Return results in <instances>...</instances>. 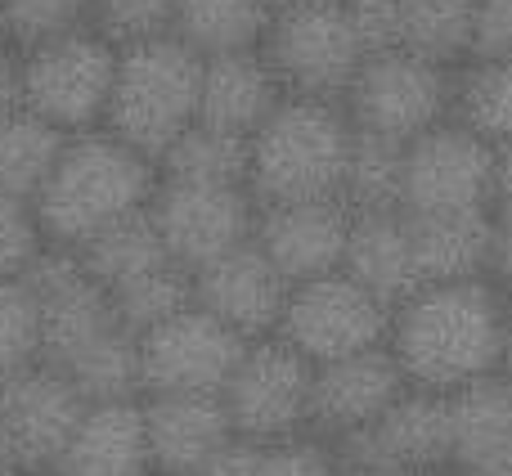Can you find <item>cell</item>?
I'll list each match as a JSON object with an SVG mask.
<instances>
[{"label":"cell","instance_id":"obj_17","mask_svg":"<svg viewBox=\"0 0 512 476\" xmlns=\"http://www.w3.org/2000/svg\"><path fill=\"white\" fill-rule=\"evenodd\" d=\"M256 247L274 261L288 283H306L342 270L351 207L342 198H310V203H265L256 207Z\"/></svg>","mask_w":512,"mask_h":476},{"label":"cell","instance_id":"obj_15","mask_svg":"<svg viewBox=\"0 0 512 476\" xmlns=\"http://www.w3.org/2000/svg\"><path fill=\"white\" fill-rule=\"evenodd\" d=\"M90 400L54 364H32L0 387V423L14 445V463L27 476H41L59 463Z\"/></svg>","mask_w":512,"mask_h":476},{"label":"cell","instance_id":"obj_45","mask_svg":"<svg viewBox=\"0 0 512 476\" xmlns=\"http://www.w3.org/2000/svg\"><path fill=\"white\" fill-rule=\"evenodd\" d=\"M18 463H14V445H9V432H5V423H0V472H14ZM23 472V468H18Z\"/></svg>","mask_w":512,"mask_h":476},{"label":"cell","instance_id":"obj_44","mask_svg":"<svg viewBox=\"0 0 512 476\" xmlns=\"http://www.w3.org/2000/svg\"><path fill=\"white\" fill-rule=\"evenodd\" d=\"M490 207H512V140L495 144V203Z\"/></svg>","mask_w":512,"mask_h":476},{"label":"cell","instance_id":"obj_49","mask_svg":"<svg viewBox=\"0 0 512 476\" xmlns=\"http://www.w3.org/2000/svg\"><path fill=\"white\" fill-rule=\"evenodd\" d=\"M0 476H27V472H18V468H14V472H0Z\"/></svg>","mask_w":512,"mask_h":476},{"label":"cell","instance_id":"obj_14","mask_svg":"<svg viewBox=\"0 0 512 476\" xmlns=\"http://www.w3.org/2000/svg\"><path fill=\"white\" fill-rule=\"evenodd\" d=\"M248 337L194 306L167 315L140 333V396L158 391H221L234 373Z\"/></svg>","mask_w":512,"mask_h":476},{"label":"cell","instance_id":"obj_43","mask_svg":"<svg viewBox=\"0 0 512 476\" xmlns=\"http://www.w3.org/2000/svg\"><path fill=\"white\" fill-rule=\"evenodd\" d=\"M27 95H23V50L18 45H5L0 50V117L23 113Z\"/></svg>","mask_w":512,"mask_h":476},{"label":"cell","instance_id":"obj_39","mask_svg":"<svg viewBox=\"0 0 512 476\" xmlns=\"http://www.w3.org/2000/svg\"><path fill=\"white\" fill-rule=\"evenodd\" d=\"M364 54L400 50V0H342Z\"/></svg>","mask_w":512,"mask_h":476},{"label":"cell","instance_id":"obj_22","mask_svg":"<svg viewBox=\"0 0 512 476\" xmlns=\"http://www.w3.org/2000/svg\"><path fill=\"white\" fill-rule=\"evenodd\" d=\"M283 86L270 72L261 50H234L203 59V86H198V122L252 140L256 126L279 108Z\"/></svg>","mask_w":512,"mask_h":476},{"label":"cell","instance_id":"obj_46","mask_svg":"<svg viewBox=\"0 0 512 476\" xmlns=\"http://www.w3.org/2000/svg\"><path fill=\"white\" fill-rule=\"evenodd\" d=\"M499 373L512 378V310H508V328H504V360H499Z\"/></svg>","mask_w":512,"mask_h":476},{"label":"cell","instance_id":"obj_34","mask_svg":"<svg viewBox=\"0 0 512 476\" xmlns=\"http://www.w3.org/2000/svg\"><path fill=\"white\" fill-rule=\"evenodd\" d=\"M41 364V306L27 279H0V387Z\"/></svg>","mask_w":512,"mask_h":476},{"label":"cell","instance_id":"obj_8","mask_svg":"<svg viewBox=\"0 0 512 476\" xmlns=\"http://www.w3.org/2000/svg\"><path fill=\"white\" fill-rule=\"evenodd\" d=\"M337 476H445L450 396L409 387L382 418L328 441Z\"/></svg>","mask_w":512,"mask_h":476},{"label":"cell","instance_id":"obj_23","mask_svg":"<svg viewBox=\"0 0 512 476\" xmlns=\"http://www.w3.org/2000/svg\"><path fill=\"white\" fill-rule=\"evenodd\" d=\"M342 270L360 288H369L387 310L414 297L423 288V279H418L414 247H409L405 212H351Z\"/></svg>","mask_w":512,"mask_h":476},{"label":"cell","instance_id":"obj_19","mask_svg":"<svg viewBox=\"0 0 512 476\" xmlns=\"http://www.w3.org/2000/svg\"><path fill=\"white\" fill-rule=\"evenodd\" d=\"M149 459L162 476H198L207 459L234 441V423L221 391H158L140 396Z\"/></svg>","mask_w":512,"mask_h":476},{"label":"cell","instance_id":"obj_38","mask_svg":"<svg viewBox=\"0 0 512 476\" xmlns=\"http://www.w3.org/2000/svg\"><path fill=\"white\" fill-rule=\"evenodd\" d=\"M256 476H337V463H333L328 441L301 432V436H288V441L261 445Z\"/></svg>","mask_w":512,"mask_h":476},{"label":"cell","instance_id":"obj_26","mask_svg":"<svg viewBox=\"0 0 512 476\" xmlns=\"http://www.w3.org/2000/svg\"><path fill=\"white\" fill-rule=\"evenodd\" d=\"M72 252L81 256V265H86L90 279L104 283L108 292L126 288L131 279H140V274H149V270H158V265L171 261L167 243L158 238V225L149 221V207L122 216L117 225L99 230L81 247H72Z\"/></svg>","mask_w":512,"mask_h":476},{"label":"cell","instance_id":"obj_37","mask_svg":"<svg viewBox=\"0 0 512 476\" xmlns=\"http://www.w3.org/2000/svg\"><path fill=\"white\" fill-rule=\"evenodd\" d=\"M41 247H45V234L36 225L32 203H23L14 194H0V279H18L36 261Z\"/></svg>","mask_w":512,"mask_h":476},{"label":"cell","instance_id":"obj_31","mask_svg":"<svg viewBox=\"0 0 512 476\" xmlns=\"http://www.w3.org/2000/svg\"><path fill=\"white\" fill-rule=\"evenodd\" d=\"M477 0H400V50L423 54L441 68L468 63Z\"/></svg>","mask_w":512,"mask_h":476},{"label":"cell","instance_id":"obj_11","mask_svg":"<svg viewBox=\"0 0 512 476\" xmlns=\"http://www.w3.org/2000/svg\"><path fill=\"white\" fill-rule=\"evenodd\" d=\"M495 203V144L463 122L427 126L405 144L400 212H481Z\"/></svg>","mask_w":512,"mask_h":476},{"label":"cell","instance_id":"obj_18","mask_svg":"<svg viewBox=\"0 0 512 476\" xmlns=\"http://www.w3.org/2000/svg\"><path fill=\"white\" fill-rule=\"evenodd\" d=\"M288 292L292 283L274 270V261L256 247V238L216 256L203 270H194V301L203 310H212L221 324H230L239 337H248V342L252 337H270L279 328Z\"/></svg>","mask_w":512,"mask_h":476},{"label":"cell","instance_id":"obj_51","mask_svg":"<svg viewBox=\"0 0 512 476\" xmlns=\"http://www.w3.org/2000/svg\"><path fill=\"white\" fill-rule=\"evenodd\" d=\"M153 476H162V472H153Z\"/></svg>","mask_w":512,"mask_h":476},{"label":"cell","instance_id":"obj_28","mask_svg":"<svg viewBox=\"0 0 512 476\" xmlns=\"http://www.w3.org/2000/svg\"><path fill=\"white\" fill-rule=\"evenodd\" d=\"M450 117L490 144L512 140V59H468L454 68Z\"/></svg>","mask_w":512,"mask_h":476},{"label":"cell","instance_id":"obj_35","mask_svg":"<svg viewBox=\"0 0 512 476\" xmlns=\"http://www.w3.org/2000/svg\"><path fill=\"white\" fill-rule=\"evenodd\" d=\"M171 23H176V0H90V27L117 50L167 36Z\"/></svg>","mask_w":512,"mask_h":476},{"label":"cell","instance_id":"obj_48","mask_svg":"<svg viewBox=\"0 0 512 476\" xmlns=\"http://www.w3.org/2000/svg\"><path fill=\"white\" fill-rule=\"evenodd\" d=\"M5 45H14V41H9V27H5V14H0V50H5Z\"/></svg>","mask_w":512,"mask_h":476},{"label":"cell","instance_id":"obj_24","mask_svg":"<svg viewBox=\"0 0 512 476\" xmlns=\"http://www.w3.org/2000/svg\"><path fill=\"white\" fill-rule=\"evenodd\" d=\"M405 230L423 283L486 274L490 207H481V212H405Z\"/></svg>","mask_w":512,"mask_h":476},{"label":"cell","instance_id":"obj_6","mask_svg":"<svg viewBox=\"0 0 512 476\" xmlns=\"http://www.w3.org/2000/svg\"><path fill=\"white\" fill-rule=\"evenodd\" d=\"M261 54L279 77L283 95L333 99L342 104L364 45L346 18L342 0H315V5H283L265 27Z\"/></svg>","mask_w":512,"mask_h":476},{"label":"cell","instance_id":"obj_50","mask_svg":"<svg viewBox=\"0 0 512 476\" xmlns=\"http://www.w3.org/2000/svg\"><path fill=\"white\" fill-rule=\"evenodd\" d=\"M41 476H54V472H41Z\"/></svg>","mask_w":512,"mask_h":476},{"label":"cell","instance_id":"obj_20","mask_svg":"<svg viewBox=\"0 0 512 476\" xmlns=\"http://www.w3.org/2000/svg\"><path fill=\"white\" fill-rule=\"evenodd\" d=\"M445 476H512V378L486 373L450 391Z\"/></svg>","mask_w":512,"mask_h":476},{"label":"cell","instance_id":"obj_9","mask_svg":"<svg viewBox=\"0 0 512 476\" xmlns=\"http://www.w3.org/2000/svg\"><path fill=\"white\" fill-rule=\"evenodd\" d=\"M310 378H315V364L292 342H283L279 333L252 337V342L243 346L234 373L221 387L234 436L256 441V445L301 436L306 432Z\"/></svg>","mask_w":512,"mask_h":476},{"label":"cell","instance_id":"obj_30","mask_svg":"<svg viewBox=\"0 0 512 476\" xmlns=\"http://www.w3.org/2000/svg\"><path fill=\"white\" fill-rule=\"evenodd\" d=\"M400 189H405V144L373 131H351L342 203L351 212H400Z\"/></svg>","mask_w":512,"mask_h":476},{"label":"cell","instance_id":"obj_47","mask_svg":"<svg viewBox=\"0 0 512 476\" xmlns=\"http://www.w3.org/2000/svg\"><path fill=\"white\" fill-rule=\"evenodd\" d=\"M270 9H283V5H315V0H265Z\"/></svg>","mask_w":512,"mask_h":476},{"label":"cell","instance_id":"obj_7","mask_svg":"<svg viewBox=\"0 0 512 476\" xmlns=\"http://www.w3.org/2000/svg\"><path fill=\"white\" fill-rule=\"evenodd\" d=\"M450 99L454 68H441V63L409 50H378L360 59L342 95V108L355 131H373L409 144L427 126L450 117Z\"/></svg>","mask_w":512,"mask_h":476},{"label":"cell","instance_id":"obj_40","mask_svg":"<svg viewBox=\"0 0 512 476\" xmlns=\"http://www.w3.org/2000/svg\"><path fill=\"white\" fill-rule=\"evenodd\" d=\"M468 59H512V0H477Z\"/></svg>","mask_w":512,"mask_h":476},{"label":"cell","instance_id":"obj_3","mask_svg":"<svg viewBox=\"0 0 512 476\" xmlns=\"http://www.w3.org/2000/svg\"><path fill=\"white\" fill-rule=\"evenodd\" d=\"M351 117L333 99L283 95L279 108L248 140V189L256 207L342 198L346 158H351Z\"/></svg>","mask_w":512,"mask_h":476},{"label":"cell","instance_id":"obj_10","mask_svg":"<svg viewBox=\"0 0 512 476\" xmlns=\"http://www.w3.org/2000/svg\"><path fill=\"white\" fill-rule=\"evenodd\" d=\"M274 333L297 346L310 364H328L387 342L391 310L369 288H360L346 270H333L319 274V279L292 283Z\"/></svg>","mask_w":512,"mask_h":476},{"label":"cell","instance_id":"obj_33","mask_svg":"<svg viewBox=\"0 0 512 476\" xmlns=\"http://www.w3.org/2000/svg\"><path fill=\"white\" fill-rule=\"evenodd\" d=\"M108 297H113V310H117V319H122V328H131V333L140 337L144 328H153L167 315H176V310L194 306V274L180 261H167V265H158V270L131 279L126 288L108 292Z\"/></svg>","mask_w":512,"mask_h":476},{"label":"cell","instance_id":"obj_27","mask_svg":"<svg viewBox=\"0 0 512 476\" xmlns=\"http://www.w3.org/2000/svg\"><path fill=\"white\" fill-rule=\"evenodd\" d=\"M68 131L50 126L36 113H9L0 117V194H14L32 203L41 194L50 167L59 162Z\"/></svg>","mask_w":512,"mask_h":476},{"label":"cell","instance_id":"obj_12","mask_svg":"<svg viewBox=\"0 0 512 476\" xmlns=\"http://www.w3.org/2000/svg\"><path fill=\"white\" fill-rule=\"evenodd\" d=\"M23 279L36 292V306H41V364L68 369L86 346L122 328L108 288L90 279L72 247L45 243L36 261L23 270Z\"/></svg>","mask_w":512,"mask_h":476},{"label":"cell","instance_id":"obj_1","mask_svg":"<svg viewBox=\"0 0 512 476\" xmlns=\"http://www.w3.org/2000/svg\"><path fill=\"white\" fill-rule=\"evenodd\" d=\"M508 310V292L486 274L423 283L391 310L387 346L409 387L450 396L486 373H499Z\"/></svg>","mask_w":512,"mask_h":476},{"label":"cell","instance_id":"obj_2","mask_svg":"<svg viewBox=\"0 0 512 476\" xmlns=\"http://www.w3.org/2000/svg\"><path fill=\"white\" fill-rule=\"evenodd\" d=\"M158 189V162L144 158L113 131H72L41 194L32 198L45 243L81 247L122 216L144 212Z\"/></svg>","mask_w":512,"mask_h":476},{"label":"cell","instance_id":"obj_36","mask_svg":"<svg viewBox=\"0 0 512 476\" xmlns=\"http://www.w3.org/2000/svg\"><path fill=\"white\" fill-rule=\"evenodd\" d=\"M0 14H5L9 41L27 50L36 41L90 23V0H0Z\"/></svg>","mask_w":512,"mask_h":476},{"label":"cell","instance_id":"obj_29","mask_svg":"<svg viewBox=\"0 0 512 476\" xmlns=\"http://www.w3.org/2000/svg\"><path fill=\"white\" fill-rule=\"evenodd\" d=\"M248 162H252V149L243 135L194 122L158 158V176L189 180V185H248Z\"/></svg>","mask_w":512,"mask_h":476},{"label":"cell","instance_id":"obj_16","mask_svg":"<svg viewBox=\"0 0 512 476\" xmlns=\"http://www.w3.org/2000/svg\"><path fill=\"white\" fill-rule=\"evenodd\" d=\"M409 391L405 369L396 364L391 346H369V351L342 355V360L315 364L310 378V405H306V432L319 441H337L346 432H360L373 418H382L400 396Z\"/></svg>","mask_w":512,"mask_h":476},{"label":"cell","instance_id":"obj_4","mask_svg":"<svg viewBox=\"0 0 512 476\" xmlns=\"http://www.w3.org/2000/svg\"><path fill=\"white\" fill-rule=\"evenodd\" d=\"M198 86H203V54H194L180 36L167 32L122 45L104 131L158 162L171 140H180L198 122Z\"/></svg>","mask_w":512,"mask_h":476},{"label":"cell","instance_id":"obj_5","mask_svg":"<svg viewBox=\"0 0 512 476\" xmlns=\"http://www.w3.org/2000/svg\"><path fill=\"white\" fill-rule=\"evenodd\" d=\"M117 77V45L90 23L36 41L23 50V95L27 113L45 117L59 131H95Z\"/></svg>","mask_w":512,"mask_h":476},{"label":"cell","instance_id":"obj_13","mask_svg":"<svg viewBox=\"0 0 512 476\" xmlns=\"http://www.w3.org/2000/svg\"><path fill=\"white\" fill-rule=\"evenodd\" d=\"M149 221L158 225L171 261L194 274L216 256L248 243L256 230V198L248 185H189V180L158 176V189L149 198Z\"/></svg>","mask_w":512,"mask_h":476},{"label":"cell","instance_id":"obj_42","mask_svg":"<svg viewBox=\"0 0 512 476\" xmlns=\"http://www.w3.org/2000/svg\"><path fill=\"white\" fill-rule=\"evenodd\" d=\"M256 459H261V445L234 436V441L225 445L216 459L203 463V472H198V476H256Z\"/></svg>","mask_w":512,"mask_h":476},{"label":"cell","instance_id":"obj_32","mask_svg":"<svg viewBox=\"0 0 512 476\" xmlns=\"http://www.w3.org/2000/svg\"><path fill=\"white\" fill-rule=\"evenodd\" d=\"M63 373L77 382V391L90 405L140 396V337L131 328H113L95 346H86Z\"/></svg>","mask_w":512,"mask_h":476},{"label":"cell","instance_id":"obj_25","mask_svg":"<svg viewBox=\"0 0 512 476\" xmlns=\"http://www.w3.org/2000/svg\"><path fill=\"white\" fill-rule=\"evenodd\" d=\"M270 18L274 9L265 0H176L171 36H180L194 54L212 59V54L261 50Z\"/></svg>","mask_w":512,"mask_h":476},{"label":"cell","instance_id":"obj_21","mask_svg":"<svg viewBox=\"0 0 512 476\" xmlns=\"http://www.w3.org/2000/svg\"><path fill=\"white\" fill-rule=\"evenodd\" d=\"M54 476H153L144 405L131 400H99L86 405L72 441L63 445Z\"/></svg>","mask_w":512,"mask_h":476},{"label":"cell","instance_id":"obj_41","mask_svg":"<svg viewBox=\"0 0 512 476\" xmlns=\"http://www.w3.org/2000/svg\"><path fill=\"white\" fill-rule=\"evenodd\" d=\"M486 279L512 292V207H490V261Z\"/></svg>","mask_w":512,"mask_h":476}]
</instances>
